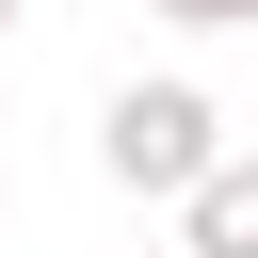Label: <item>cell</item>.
Returning a JSON list of instances; mask_svg holds the SVG:
<instances>
[{
  "label": "cell",
  "instance_id": "obj_1",
  "mask_svg": "<svg viewBox=\"0 0 258 258\" xmlns=\"http://www.w3.org/2000/svg\"><path fill=\"white\" fill-rule=\"evenodd\" d=\"M210 145H226L210 81H129V97L97 113V177H113V194H177V177H194Z\"/></svg>",
  "mask_w": 258,
  "mask_h": 258
},
{
  "label": "cell",
  "instance_id": "obj_2",
  "mask_svg": "<svg viewBox=\"0 0 258 258\" xmlns=\"http://www.w3.org/2000/svg\"><path fill=\"white\" fill-rule=\"evenodd\" d=\"M161 210H177V258H258V161L242 145H210Z\"/></svg>",
  "mask_w": 258,
  "mask_h": 258
},
{
  "label": "cell",
  "instance_id": "obj_4",
  "mask_svg": "<svg viewBox=\"0 0 258 258\" xmlns=\"http://www.w3.org/2000/svg\"><path fill=\"white\" fill-rule=\"evenodd\" d=\"M0 32H16V0H0Z\"/></svg>",
  "mask_w": 258,
  "mask_h": 258
},
{
  "label": "cell",
  "instance_id": "obj_3",
  "mask_svg": "<svg viewBox=\"0 0 258 258\" xmlns=\"http://www.w3.org/2000/svg\"><path fill=\"white\" fill-rule=\"evenodd\" d=\"M161 32H258V0H145Z\"/></svg>",
  "mask_w": 258,
  "mask_h": 258
}]
</instances>
